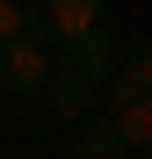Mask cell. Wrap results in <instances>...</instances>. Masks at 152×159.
Wrapping results in <instances>:
<instances>
[{"mask_svg": "<svg viewBox=\"0 0 152 159\" xmlns=\"http://www.w3.org/2000/svg\"><path fill=\"white\" fill-rule=\"evenodd\" d=\"M44 80H51V43H44V36H29V29H22V36H7V43H0V87L36 94Z\"/></svg>", "mask_w": 152, "mask_h": 159, "instance_id": "cell-3", "label": "cell"}, {"mask_svg": "<svg viewBox=\"0 0 152 159\" xmlns=\"http://www.w3.org/2000/svg\"><path fill=\"white\" fill-rule=\"evenodd\" d=\"M80 159H131V152H123V138H116V130H109V116H80Z\"/></svg>", "mask_w": 152, "mask_h": 159, "instance_id": "cell-6", "label": "cell"}, {"mask_svg": "<svg viewBox=\"0 0 152 159\" xmlns=\"http://www.w3.org/2000/svg\"><path fill=\"white\" fill-rule=\"evenodd\" d=\"M36 101H44L58 123H80V116H94V109H101V87H94L80 65H51V80L36 87Z\"/></svg>", "mask_w": 152, "mask_h": 159, "instance_id": "cell-2", "label": "cell"}, {"mask_svg": "<svg viewBox=\"0 0 152 159\" xmlns=\"http://www.w3.org/2000/svg\"><path fill=\"white\" fill-rule=\"evenodd\" d=\"M44 29L94 87L109 80V0H44Z\"/></svg>", "mask_w": 152, "mask_h": 159, "instance_id": "cell-1", "label": "cell"}, {"mask_svg": "<svg viewBox=\"0 0 152 159\" xmlns=\"http://www.w3.org/2000/svg\"><path fill=\"white\" fill-rule=\"evenodd\" d=\"M138 94H152V58H145V43L123 51V65H116L109 87H101V101H138Z\"/></svg>", "mask_w": 152, "mask_h": 159, "instance_id": "cell-5", "label": "cell"}, {"mask_svg": "<svg viewBox=\"0 0 152 159\" xmlns=\"http://www.w3.org/2000/svg\"><path fill=\"white\" fill-rule=\"evenodd\" d=\"M101 116H109V130L123 138V152L145 159V145H152V94H138V101H101Z\"/></svg>", "mask_w": 152, "mask_h": 159, "instance_id": "cell-4", "label": "cell"}, {"mask_svg": "<svg viewBox=\"0 0 152 159\" xmlns=\"http://www.w3.org/2000/svg\"><path fill=\"white\" fill-rule=\"evenodd\" d=\"M22 29H29V7H22V0H0V43L22 36Z\"/></svg>", "mask_w": 152, "mask_h": 159, "instance_id": "cell-7", "label": "cell"}]
</instances>
